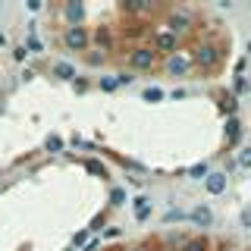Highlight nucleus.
Masks as SVG:
<instances>
[{"label": "nucleus", "instance_id": "f257e3e1", "mask_svg": "<svg viewBox=\"0 0 251 251\" xmlns=\"http://www.w3.org/2000/svg\"><path fill=\"white\" fill-rule=\"evenodd\" d=\"M192 63L195 69H204V73H214V69L223 63V50L214 41H198L192 47Z\"/></svg>", "mask_w": 251, "mask_h": 251}, {"label": "nucleus", "instance_id": "f03ea898", "mask_svg": "<svg viewBox=\"0 0 251 251\" xmlns=\"http://www.w3.org/2000/svg\"><path fill=\"white\" fill-rule=\"evenodd\" d=\"M160 69H163V75H170V78H188V75L195 73L192 53H185V50H176V53H170V57H163Z\"/></svg>", "mask_w": 251, "mask_h": 251}, {"label": "nucleus", "instance_id": "7ed1b4c3", "mask_svg": "<svg viewBox=\"0 0 251 251\" xmlns=\"http://www.w3.org/2000/svg\"><path fill=\"white\" fill-rule=\"evenodd\" d=\"M163 28L173 31L176 38H182V35H188V31L195 28V13L185 10V6H176V10L167 13V19H163Z\"/></svg>", "mask_w": 251, "mask_h": 251}, {"label": "nucleus", "instance_id": "20e7f679", "mask_svg": "<svg viewBox=\"0 0 251 251\" xmlns=\"http://www.w3.org/2000/svg\"><path fill=\"white\" fill-rule=\"evenodd\" d=\"M157 66V53L151 44H141L129 50V73H151Z\"/></svg>", "mask_w": 251, "mask_h": 251}, {"label": "nucleus", "instance_id": "39448f33", "mask_svg": "<svg viewBox=\"0 0 251 251\" xmlns=\"http://www.w3.org/2000/svg\"><path fill=\"white\" fill-rule=\"evenodd\" d=\"M60 41H63L66 50H88L91 47V31H88V25H73V28L63 31Z\"/></svg>", "mask_w": 251, "mask_h": 251}, {"label": "nucleus", "instance_id": "423d86ee", "mask_svg": "<svg viewBox=\"0 0 251 251\" xmlns=\"http://www.w3.org/2000/svg\"><path fill=\"white\" fill-rule=\"evenodd\" d=\"M151 47H154V53H157V57H170V53H176V50H179V38L173 35V31L160 28V31H154V41H151Z\"/></svg>", "mask_w": 251, "mask_h": 251}, {"label": "nucleus", "instance_id": "0eeeda50", "mask_svg": "<svg viewBox=\"0 0 251 251\" xmlns=\"http://www.w3.org/2000/svg\"><path fill=\"white\" fill-rule=\"evenodd\" d=\"M185 220L195 226V229H210L217 217H214V210H210L207 204H195L192 210H185Z\"/></svg>", "mask_w": 251, "mask_h": 251}, {"label": "nucleus", "instance_id": "6e6552de", "mask_svg": "<svg viewBox=\"0 0 251 251\" xmlns=\"http://www.w3.org/2000/svg\"><path fill=\"white\" fill-rule=\"evenodd\" d=\"M63 19H66V28L73 25H85V16H88V10H85V3H78V0H69V3H63Z\"/></svg>", "mask_w": 251, "mask_h": 251}, {"label": "nucleus", "instance_id": "1a4fd4ad", "mask_svg": "<svg viewBox=\"0 0 251 251\" xmlns=\"http://www.w3.org/2000/svg\"><path fill=\"white\" fill-rule=\"evenodd\" d=\"M204 188H207V195H223L229 188V176L223 170H210L207 179H204Z\"/></svg>", "mask_w": 251, "mask_h": 251}, {"label": "nucleus", "instance_id": "9d476101", "mask_svg": "<svg viewBox=\"0 0 251 251\" xmlns=\"http://www.w3.org/2000/svg\"><path fill=\"white\" fill-rule=\"evenodd\" d=\"M129 204H132V217H135L138 223H145V220L151 217V210H154V201H151V195H135V198H132Z\"/></svg>", "mask_w": 251, "mask_h": 251}, {"label": "nucleus", "instance_id": "9b49d317", "mask_svg": "<svg viewBox=\"0 0 251 251\" xmlns=\"http://www.w3.org/2000/svg\"><path fill=\"white\" fill-rule=\"evenodd\" d=\"M53 75H57L60 82H75L78 69H75V63H69V60H57L53 63Z\"/></svg>", "mask_w": 251, "mask_h": 251}, {"label": "nucleus", "instance_id": "f8f14e48", "mask_svg": "<svg viewBox=\"0 0 251 251\" xmlns=\"http://www.w3.org/2000/svg\"><path fill=\"white\" fill-rule=\"evenodd\" d=\"M242 141V120L239 116H229L226 120V148H235Z\"/></svg>", "mask_w": 251, "mask_h": 251}, {"label": "nucleus", "instance_id": "ddd939ff", "mask_svg": "<svg viewBox=\"0 0 251 251\" xmlns=\"http://www.w3.org/2000/svg\"><path fill=\"white\" fill-rule=\"evenodd\" d=\"M141 100L145 104H160V100H167V91L160 85H148V88H141Z\"/></svg>", "mask_w": 251, "mask_h": 251}, {"label": "nucleus", "instance_id": "4468645a", "mask_svg": "<svg viewBox=\"0 0 251 251\" xmlns=\"http://www.w3.org/2000/svg\"><path fill=\"white\" fill-rule=\"evenodd\" d=\"M107 204H110V207H126V204H129V195H126V188H123V185H113V188H110Z\"/></svg>", "mask_w": 251, "mask_h": 251}, {"label": "nucleus", "instance_id": "2eb2a0df", "mask_svg": "<svg viewBox=\"0 0 251 251\" xmlns=\"http://www.w3.org/2000/svg\"><path fill=\"white\" fill-rule=\"evenodd\" d=\"M63 148H66V141H63L60 135H47V138H44V151H47V154H60Z\"/></svg>", "mask_w": 251, "mask_h": 251}, {"label": "nucleus", "instance_id": "dca6fc26", "mask_svg": "<svg viewBox=\"0 0 251 251\" xmlns=\"http://www.w3.org/2000/svg\"><path fill=\"white\" fill-rule=\"evenodd\" d=\"M207 173H210V163L201 160V163H195V167L188 170V179H198V182H204V179H207Z\"/></svg>", "mask_w": 251, "mask_h": 251}, {"label": "nucleus", "instance_id": "f3484780", "mask_svg": "<svg viewBox=\"0 0 251 251\" xmlns=\"http://www.w3.org/2000/svg\"><path fill=\"white\" fill-rule=\"evenodd\" d=\"M163 226H173V223H182L185 220V210H176V207H170V210H163Z\"/></svg>", "mask_w": 251, "mask_h": 251}, {"label": "nucleus", "instance_id": "a211bd4d", "mask_svg": "<svg viewBox=\"0 0 251 251\" xmlns=\"http://www.w3.org/2000/svg\"><path fill=\"white\" fill-rule=\"evenodd\" d=\"M85 170H88L91 176H98V179H107V167L100 160H91V157H88V160H85Z\"/></svg>", "mask_w": 251, "mask_h": 251}, {"label": "nucleus", "instance_id": "6ab92c4d", "mask_svg": "<svg viewBox=\"0 0 251 251\" xmlns=\"http://www.w3.org/2000/svg\"><path fill=\"white\" fill-rule=\"evenodd\" d=\"M235 167H239V170H251V145L242 148V151L235 154Z\"/></svg>", "mask_w": 251, "mask_h": 251}, {"label": "nucleus", "instance_id": "aec40b11", "mask_svg": "<svg viewBox=\"0 0 251 251\" xmlns=\"http://www.w3.org/2000/svg\"><path fill=\"white\" fill-rule=\"evenodd\" d=\"M98 88H100V91H107V94H113L116 88H120V82H116V75H100Z\"/></svg>", "mask_w": 251, "mask_h": 251}, {"label": "nucleus", "instance_id": "412c9836", "mask_svg": "<svg viewBox=\"0 0 251 251\" xmlns=\"http://www.w3.org/2000/svg\"><path fill=\"white\" fill-rule=\"evenodd\" d=\"M25 50H28V53H44V41H41L38 35H28V38H25Z\"/></svg>", "mask_w": 251, "mask_h": 251}, {"label": "nucleus", "instance_id": "4be33fe9", "mask_svg": "<svg viewBox=\"0 0 251 251\" xmlns=\"http://www.w3.org/2000/svg\"><path fill=\"white\" fill-rule=\"evenodd\" d=\"M232 91H235V94H245V91H251V82H248L245 75H235V78H232Z\"/></svg>", "mask_w": 251, "mask_h": 251}, {"label": "nucleus", "instance_id": "5701e85b", "mask_svg": "<svg viewBox=\"0 0 251 251\" xmlns=\"http://www.w3.org/2000/svg\"><path fill=\"white\" fill-rule=\"evenodd\" d=\"M239 226H242L245 232H251V204H248V207H242V210H239Z\"/></svg>", "mask_w": 251, "mask_h": 251}, {"label": "nucleus", "instance_id": "b1692460", "mask_svg": "<svg viewBox=\"0 0 251 251\" xmlns=\"http://www.w3.org/2000/svg\"><path fill=\"white\" fill-rule=\"evenodd\" d=\"M104 226H107V214H98V217H94L91 223H88V232H100Z\"/></svg>", "mask_w": 251, "mask_h": 251}, {"label": "nucleus", "instance_id": "393cba45", "mask_svg": "<svg viewBox=\"0 0 251 251\" xmlns=\"http://www.w3.org/2000/svg\"><path fill=\"white\" fill-rule=\"evenodd\" d=\"M182 251H204V242L201 239H188V242H182Z\"/></svg>", "mask_w": 251, "mask_h": 251}, {"label": "nucleus", "instance_id": "a878e982", "mask_svg": "<svg viewBox=\"0 0 251 251\" xmlns=\"http://www.w3.org/2000/svg\"><path fill=\"white\" fill-rule=\"evenodd\" d=\"M25 57H28L25 44H19V47H16V50H13V60H16V63H25Z\"/></svg>", "mask_w": 251, "mask_h": 251}, {"label": "nucleus", "instance_id": "bb28decb", "mask_svg": "<svg viewBox=\"0 0 251 251\" xmlns=\"http://www.w3.org/2000/svg\"><path fill=\"white\" fill-rule=\"evenodd\" d=\"M98 248H100V239H98V235H91V239L82 245V251H98Z\"/></svg>", "mask_w": 251, "mask_h": 251}, {"label": "nucleus", "instance_id": "cd10ccee", "mask_svg": "<svg viewBox=\"0 0 251 251\" xmlns=\"http://www.w3.org/2000/svg\"><path fill=\"white\" fill-rule=\"evenodd\" d=\"M120 235H123L120 226H107V229H104V239H120Z\"/></svg>", "mask_w": 251, "mask_h": 251}, {"label": "nucleus", "instance_id": "c85d7f7f", "mask_svg": "<svg viewBox=\"0 0 251 251\" xmlns=\"http://www.w3.org/2000/svg\"><path fill=\"white\" fill-rule=\"evenodd\" d=\"M132 78H135V73H120L116 82H120V88H123V85H132Z\"/></svg>", "mask_w": 251, "mask_h": 251}, {"label": "nucleus", "instance_id": "c756f323", "mask_svg": "<svg viewBox=\"0 0 251 251\" xmlns=\"http://www.w3.org/2000/svg\"><path fill=\"white\" fill-rule=\"evenodd\" d=\"M25 10H28V13H41V10H44V3H41V0H28Z\"/></svg>", "mask_w": 251, "mask_h": 251}, {"label": "nucleus", "instance_id": "7c9ffc66", "mask_svg": "<svg viewBox=\"0 0 251 251\" xmlns=\"http://www.w3.org/2000/svg\"><path fill=\"white\" fill-rule=\"evenodd\" d=\"M88 63H91V66H98V63H104V53H88Z\"/></svg>", "mask_w": 251, "mask_h": 251}, {"label": "nucleus", "instance_id": "2f4dec72", "mask_svg": "<svg viewBox=\"0 0 251 251\" xmlns=\"http://www.w3.org/2000/svg\"><path fill=\"white\" fill-rule=\"evenodd\" d=\"M185 94H188L185 88H176V91H173V94H167V98H173V100H182V98H185Z\"/></svg>", "mask_w": 251, "mask_h": 251}, {"label": "nucleus", "instance_id": "473e14b6", "mask_svg": "<svg viewBox=\"0 0 251 251\" xmlns=\"http://www.w3.org/2000/svg\"><path fill=\"white\" fill-rule=\"evenodd\" d=\"M73 88H75V91H85V88H88V82H85V78H75Z\"/></svg>", "mask_w": 251, "mask_h": 251}, {"label": "nucleus", "instance_id": "72a5a7b5", "mask_svg": "<svg viewBox=\"0 0 251 251\" xmlns=\"http://www.w3.org/2000/svg\"><path fill=\"white\" fill-rule=\"evenodd\" d=\"M3 47H6V35H3V31H0V50H3Z\"/></svg>", "mask_w": 251, "mask_h": 251}, {"label": "nucleus", "instance_id": "f704fd0d", "mask_svg": "<svg viewBox=\"0 0 251 251\" xmlns=\"http://www.w3.org/2000/svg\"><path fill=\"white\" fill-rule=\"evenodd\" d=\"M126 251H148V248H141V245H132V248H126Z\"/></svg>", "mask_w": 251, "mask_h": 251}, {"label": "nucleus", "instance_id": "c9c22d12", "mask_svg": "<svg viewBox=\"0 0 251 251\" xmlns=\"http://www.w3.org/2000/svg\"><path fill=\"white\" fill-rule=\"evenodd\" d=\"M66 251H75V248H73V245H69V248H66Z\"/></svg>", "mask_w": 251, "mask_h": 251}, {"label": "nucleus", "instance_id": "e433bc0d", "mask_svg": "<svg viewBox=\"0 0 251 251\" xmlns=\"http://www.w3.org/2000/svg\"><path fill=\"white\" fill-rule=\"evenodd\" d=\"M248 57H251V44H248Z\"/></svg>", "mask_w": 251, "mask_h": 251}, {"label": "nucleus", "instance_id": "4c0bfd02", "mask_svg": "<svg viewBox=\"0 0 251 251\" xmlns=\"http://www.w3.org/2000/svg\"><path fill=\"white\" fill-rule=\"evenodd\" d=\"M223 251H235V248H223Z\"/></svg>", "mask_w": 251, "mask_h": 251}]
</instances>
